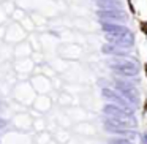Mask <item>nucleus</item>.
Instances as JSON below:
<instances>
[{"mask_svg":"<svg viewBox=\"0 0 147 144\" xmlns=\"http://www.w3.org/2000/svg\"><path fill=\"white\" fill-rule=\"evenodd\" d=\"M103 127L108 133H112V135H120V136H127V135H134L133 131H130V128H122V127H117V125L108 122L106 119H103Z\"/></svg>","mask_w":147,"mask_h":144,"instance_id":"8","label":"nucleus"},{"mask_svg":"<svg viewBox=\"0 0 147 144\" xmlns=\"http://www.w3.org/2000/svg\"><path fill=\"white\" fill-rule=\"evenodd\" d=\"M93 2H95V3H100V2H105V0H93Z\"/></svg>","mask_w":147,"mask_h":144,"instance_id":"12","label":"nucleus"},{"mask_svg":"<svg viewBox=\"0 0 147 144\" xmlns=\"http://www.w3.org/2000/svg\"><path fill=\"white\" fill-rule=\"evenodd\" d=\"M108 67L114 71L115 74L119 76H123V78H136L139 76L141 73V67L138 65V62L134 60H130V59H115V60L109 62Z\"/></svg>","mask_w":147,"mask_h":144,"instance_id":"2","label":"nucleus"},{"mask_svg":"<svg viewBox=\"0 0 147 144\" xmlns=\"http://www.w3.org/2000/svg\"><path fill=\"white\" fill-rule=\"evenodd\" d=\"M142 144H147V131L142 135Z\"/></svg>","mask_w":147,"mask_h":144,"instance_id":"10","label":"nucleus"},{"mask_svg":"<svg viewBox=\"0 0 147 144\" xmlns=\"http://www.w3.org/2000/svg\"><path fill=\"white\" fill-rule=\"evenodd\" d=\"M114 89L120 93L123 98H127L133 106L139 105V92H138L136 86L131 84L130 81H125L122 78H115L114 79Z\"/></svg>","mask_w":147,"mask_h":144,"instance_id":"4","label":"nucleus"},{"mask_svg":"<svg viewBox=\"0 0 147 144\" xmlns=\"http://www.w3.org/2000/svg\"><path fill=\"white\" fill-rule=\"evenodd\" d=\"M101 52L105 55H114L117 59H125L130 54V51H123V48H119V46L111 45V43H105L101 46Z\"/></svg>","mask_w":147,"mask_h":144,"instance_id":"7","label":"nucleus"},{"mask_svg":"<svg viewBox=\"0 0 147 144\" xmlns=\"http://www.w3.org/2000/svg\"><path fill=\"white\" fill-rule=\"evenodd\" d=\"M5 127V120L3 119H0V128H3Z\"/></svg>","mask_w":147,"mask_h":144,"instance_id":"11","label":"nucleus"},{"mask_svg":"<svg viewBox=\"0 0 147 144\" xmlns=\"http://www.w3.org/2000/svg\"><path fill=\"white\" fill-rule=\"evenodd\" d=\"M101 95H103V98H106L108 101L114 103V105H119V106H122L123 109H127V111L133 112L134 106L131 105L127 98H123V97H122L115 89H111V87H103V89H101Z\"/></svg>","mask_w":147,"mask_h":144,"instance_id":"6","label":"nucleus"},{"mask_svg":"<svg viewBox=\"0 0 147 144\" xmlns=\"http://www.w3.org/2000/svg\"><path fill=\"white\" fill-rule=\"evenodd\" d=\"M101 30L106 37L108 43H114L117 40L122 41H130L134 43V35L125 24L119 22H109V21H101Z\"/></svg>","mask_w":147,"mask_h":144,"instance_id":"1","label":"nucleus"},{"mask_svg":"<svg viewBox=\"0 0 147 144\" xmlns=\"http://www.w3.org/2000/svg\"><path fill=\"white\" fill-rule=\"evenodd\" d=\"M109 144H133L130 139H127V138L123 136H119V138H112L111 141H109Z\"/></svg>","mask_w":147,"mask_h":144,"instance_id":"9","label":"nucleus"},{"mask_svg":"<svg viewBox=\"0 0 147 144\" xmlns=\"http://www.w3.org/2000/svg\"><path fill=\"white\" fill-rule=\"evenodd\" d=\"M96 16H98L100 21H109V22H119V24H125L128 19V14L125 13L123 8H106V10L98 8Z\"/></svg>","mask_w":147,"mask_h":144,"instance_id":"5","label":"nucleus"},{"mask_svg":"<svg viewBox=\"0 0 147 144\" xmlns=\"http://www.w3.org/2000/svg\"><path fill=\"white\" fill-rule=\"evenodd\" d=\"M103 114H105L106 117L117 119V120L125 122V124H128L131 128H134L138 125V122H136V119H134L133 112L127 111V109H123L122 106L114 105V103H106V105L103 106Z\"/></svg>","mask_w":147,"mask_h":144,"instance_id":"3","label":"nucleus"}]
</instances>
